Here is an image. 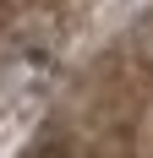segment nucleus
Instances as JSON below:
<instances>
[{
	"label": "nucleus",
	"instance_id": "nucleus-1",
	"mask_svg": "<svg viewBox=\"0 0 153 158\" xmlns=\"http://www.w3.org/2000/svg\"><path fill=\"white\" fill-rule=\"evenodd\" d=\"M22 158H153V147L142 136H115V131H88V126L55 120Z\"/></svg>",
	"mask_w": 153,
	"mask_h": 158
}]
</instances>
